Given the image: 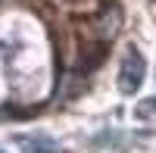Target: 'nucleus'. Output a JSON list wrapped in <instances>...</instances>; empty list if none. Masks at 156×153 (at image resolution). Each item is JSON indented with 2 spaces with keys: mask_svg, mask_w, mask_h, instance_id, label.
<instances>
[{
  "mask_svg": "<svg viewBox=\"0 0 156 153\" xmlns=\"http://www.w3.org/2000/svg\"><path fill=\"white\" fill-rule=\"evenodd\" d=\"M16 144L25 147L28 153H56V141H50L44 134H16Z\"/></svg>",
  "mask_w": 156,
  "mask_h": 153,
  "instance_id": "2",
  "label": "nucleus"
},
{
  "mask_svg": "<svg viewBox=\"0 0 156 153\" xmlns=\"http://www.w3.org/2000/svg\"><path fill=\"white\" fill-rule=\"evenodd\" d=\"M0 153H3V150H0Z\"/></svg>",
  "mask_w": 156,
  "mask_h": 153,
  "instance_id": "4",
  "label": "nucleus"
},
{
  "mask_svg": "<svg viewBox=\"0 0 156 153\" xmlns=\"http://www.w3.org/2000/svg\"><path fill=\"white\" fill-rule=\"evenodd\" d=\"M140 81H144V56L134 47H128L125 56H122V66H119V91L134 94L140 87Z\"/></svg>",
  "mask_w": 156,
  "mask_h": 153,
  "instance_id": "1",
  "label": "nucleus"
},
{
  "mask_svg": "<svg viewBox=\"0 0 156 153\" xmlns=\"http://www.w3.org/2000/svg\"><path fill=\"white\" fill-rule=\"evenodd\" d=\"M134 112H137V119H156V97L153 100H144Z\"/></svg>",
  "mask_w": 156,
  "mask_h": 153,
  "instance_id": "3",
  "label": "nucleus"
}]
</instances>
